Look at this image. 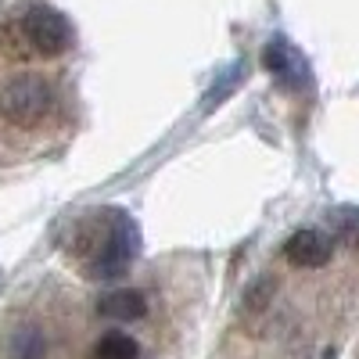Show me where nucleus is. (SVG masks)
Wrapping results in <instances>:
<instances>
[{
    "label": "nucleus",
    "mask_w": 359,
    "mask_h": 359,
    "mask_svg": "<svg viewBox=\"0 0 359 359\" xmlns=\"http://www.w3.org/2000/svg\"><path fill=\"white\" fill-rule=\"evenodd\" d=\"M54 101H57L54 86L43 76L22 72V76H11L4 83V90H0V115H4L15 130H33V126L50 118Z\"/></svg>",
    "instance_id": "f257e3e1"
},
{
    "label": "nucleus",
    "mask_w": 359,
    "mask_h": 359,
    "mask_svg": "<svg viewBox=\"0 0 359 359\" xmlns=\"http://www.w3.org/2000/svg\"><path fill=\"white\" fill-rule=\"evenodd\" d=\"M15 33L22 36V43H25L29 50H36V54H43V57L65 54L69 43H72V29H69L65 15H57V11L47 8V4L25 8V11L15 18Z\"/></svg>",
    "instance_id": "f03ea898"
},
{
    "label": "nucleus",
    "mask_w": 359,
    "mask_h": 359,
    "mask_svg": "<svg viewBox=\"0 0 359 359\" xmlns=\"http://www.w3.org/2000/svg\"><path fill=\"white\" fill-rule=\"evenodd\" d=\"M331 252H334L331 237H327L323 230H313V226L294 230V233L287 237V245H284L287 262L298 266V269H320L327 259H331Z\"/></svg>",
    "instance_id": "7ed1b4c3"
},
{
    "label": "nucleus",
    "mask_w": 359,
    "mask_h": 359,
    "mask_svg": "<svg viewBox=\"0 0 359 359\" xmlns=\"http://www.w3.org/2000/svg\"><path fill=\"white\" fill-rule=\"evenodd\" d=\"M262 65L273 72L277 79H284V83H291V86H302L309 76H306V62L294 54V47L287 43V40H269L266 43V50H262Z\"/></svg>",
    "instance_id": "20e7f679"
},
{
    "label": "nucleus",
    "mask_w": 359,
    "mask_h": 359,
    "mask_svg": "<svg viewBox=\"0 0 359 359\" xmlns=\"http://www.w3.org/2000/svg\"><path fill=\"white\" fill-rule=\"evenodd\" d=\"M47 334L33 323H18L4 338V359H47Z\"/></svg>",
    "instance_id": "39448f33"
},
{
    "label": "nucleus",
    "mask_w": 359,
    "mask_h": 359,
    "mask_svg": "<svg viewBox=\"0 0 359 359\" xmlns=\"http://www.w3.org/2000/svg\"><path fill=\"white\" fill-rule=\"evenodd\" d=\"M97 313L108 316V320H118V323H130V320H140L147 313V302H144V294L140 291H111L104 294L101 302H97Z\"/></svg>",
    "instance_id": "423d86ee"
},
{
    "label": "nucleus",
    "mask_w": 359,
    "mask_h": 359,
    "mask_svg": "<svg viewBox=\"0 0 359 359\" xmlns=\"http://www.w3.org/2000/svg\"><path fill=\"white\" fill-rule=\"evenodd\" d=\"M137 355H140V345L123 331H108L94 345V359H137Z\"/></svg>",
    "instance_id": "0eeeda50"
},
{
    "label": "nucleus",
    "mask_w": 359,
    "mask_h": 359,
    "mask_svg": "<svg viewBox=\"0 0 359 359\" xmlns=\"http://www.w3.org/2000/svg\"><path fill=\"white\" fill-rule=\"evenodd\" d=\"M273 291H277V280H273V277H266V280H255V284L248 287V294H245V306H248L252 313L266 309V302H269V298H273Z\"/></svg>",
    "instance_id": "6e6552de"
}]
</instances>
